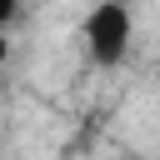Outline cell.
Returning a JSON list of instances; mask_svg holds the SVG:
<instances>
[{
	"instance_id": "6da1fadb",
	"label": "cell",
	"mask_w": 160,
	"mask_h": 160,
	"mask_svg": "<svg viewBox=\"0 0 160 160\" xmlns=\"http://www.w3.org/2000/svg\"><path fill=\"white\" fill-rule=\"evenodd\" d=\"M80 35H85L90 60L110 70V65H120V60L130 55L135 15H130V5H125V0H100V5H90V15H85V25H80Z\"/></svg>"
},
{
	"instance_id": "7a4b0ae2",
	"label": "cell",
	"mask_w": 160,
	"mask_h": 160,
	"mask_svg": "<svg viewBox=\"0 0 160 160\" xmlns=\"http://www.w3.org/2000/svg\"><path fill=\"white\" fill-rule=\"evenodd\" d=\"M15 5H20V0H0V35H5V25H10V15H15ZM0 55H5V40H0Z\"/></svg>"
}]
</instances>
